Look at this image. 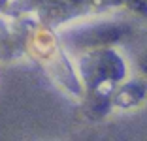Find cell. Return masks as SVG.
Listing matches in <instances>:
<instances>
[{
	"label": "cell",
	"mask_w": 147,
	"mask_h": 141,
	"mask_svg": "<svg viewBox=\"0 0 147 141\" xmlns=\"http://www.w3.org/2000/svg\"><path fill=\"white\" fill-rule=\"evenodd\" d=\"M142 68H143V70L147 72V55H145V56L142 58Z\"/></svg>",
	"instance_id": "obj_1"
}]
</instances>
